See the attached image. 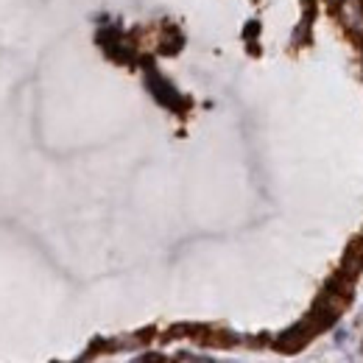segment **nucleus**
I'll return each mask as SVG.
<instances>
[{
    "label": "nucleus",
    "mask_w": 363,
    "mask_h": 363,
    "mask_svg": "<svg viewBox=\"0 0 363 363\" xmlns=\"http://www.w3.org/2000/svg\"><path fill=\"white\" fill-rule=\"evenodd\" d=\"M330 3H341V0H330Z\"/></svg>",
    "instance_id": "nucleus-2"
},
{
    "label": "nucleus",
    "mask_w": 363,
    "mask_h": 363,
    "mask_svg": "<svg viewBox=\"0 0 363 363\" xmlns=\"http://www.w3.org/2000/svg\"><path fill=\"white\" fill-rule=\"evenodd\" d=\"M338 20L347 31L361 34L363 31V0H341L338 3Z\"/></svg>",
    "instance_id": "nucleus-1"
}]
</instances>
